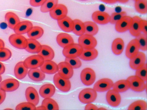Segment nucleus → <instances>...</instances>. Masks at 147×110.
<instances>
[{
	"label": "nucleus",
	"instance_id": "obj_1",
	"mask_svg": "<svg viewBox=\"0 0 147 110\" xmlns=\"http://www.w3.org/2000/svg\"><path fill=\"white\" fill-rule=\"evenodd\" d=\"M83 49L78 43H74L64 48L62 53L66 58H76L79 56Z\"/></svg>",
	"mask_w": 147,
	"mask_h": 110
},
{
	"label": "nucleus",
	"instance_id": "obj_2",
	"mask_svg": "<svg viewBox=\"0 0 147 110\" xmlns=\"http://www.w3.org/2000/svg\"><path fill=\"white\" fill-rule=\"evenodd\" d=\"M97 96L96 91L91 88H86L83 89L80 93L79 99L81 102L87 104L94 102Z\"/></svg>",
	"mask_w": 147,
	"mask_h": 110
},
{
	"label": "nucleus",
	"instance_id": "obj_3",
	"mask_svg": "<svg viewBox=\"0 0 147 110\" xmlns=\"http://www.w3.org/2000/svg\"><path fill=\"white\" fill-rule=\"evenodd\" d=\"M79 44L83 49L94 48L97 44V41L94 36L84 34L78 39Z\"/></svg>",
	"mask_w": 147,
	"mask_h": 110
},
{
	"label": "nucleus",
	"instance_id": "obj_4",
	"mask_svg": "<svg viewBox=\"0 0 147 110\" xmlns=\"http://www.w3.org/2000/svg\"><path fill=\"white\" fill-rule=\"evenodd\" d=\"M9 43L13 46L19 49H25L27 46V40L22 35L15 33L9 36Z\"/></svg>",
	"mask_w": 147,
	"mask_h": 110
},
{
	"label": "nucleus",
	"instance_id": "obj_5",
	"mask_svg": "<svg viewBox=\"0 0 147 110\" xmlns=\"http://www.w3.org/2000/svg\"><path fill=\"white\" fill-rule=\"evenodd\" d=\"M53 79L55 85L61 91L67 92L70 90L71 83L69 79L62 78L57 73L54 75Z\"/></svg>",
	"mask_w": 147,
	"mask_h": 110
},
{
	"label": "nucleus",
	"instance_id": "obj_6",
	"mask_svg": "<svg viewBox=\"0 0 147 110\" xmlns=\"http://www.w3.org/2000/svg\"><path fill=\"white\" fill-rule=\"evenodd\" d=\"M44 60L40 55H34L26 58L23 61L25 66L29 69H34L40 67L43 63Z\"/></svg>",
	"mask_w": 147,
	"mask_h": 110
},
{
	"label": "nucleus",
	"instance_id": "obj_7",
	"mask_svg": "<svg viewBox=\"0 0 147 110\" xmlns=\"http://www.w3.org/2000/svg\"><path fill=\"white\" fill-rule=\"evenodd\" d=\"M96 74L94 71L90 68L84 69L80 74V78L84 84L89 86L92 84L96 79Z\"/></svg>",
	"mask_w": 147,
	"mask_h": 110
},
{
	"label": "nucleus",
	"instance_id": "obj_8",
	"mask_svg": "<svg viewBox=\"0 0 147 110\" xmlns=\"http://www.w3.org/2000/svg\"><path fill=\"white\" fill-rule=\"evenodd\" d=\"M127 80L129 82L130 88L134 91L142 92L146 87L145 82L136 75L130 76Z\"/></svg>",
	"mask_w": 147,
	"mask_h": 110
},
{
	"label": "nucleus",
	"instance_id": "obj_9",
	"mask_svg": "<svg viewBox=\"0 0 147 110\" xmlns=\"http://www.w3.org/2000/svg\"><path fill=\"white\" fill-rule=\"evenodd\" d=\"M67 13L68 9L67 7L62 4H58L49 12L51 17L57 21L67 16Z\"/></svg>",
	"mask_w": 147,
	"mask_h": 110
},
{
	"label": "nucleus",
	"instance_id": "obj_10",
	"mask_svg": "<svg viewBox=\"0 0 147 110\" xmlns=\"http://www.w3.org/2000/svg\"><path fill=\"white\" fill-rule=\"evenodd\" d=\"M58 73L62 78L69 79L74 74L73 68L65 61L60 62L58 64Z\"/></svg>",
	"mask_w": 147,
	"mask_h": 110
},
{
	"label": "nucleus",
	"instance_id": "obj_11",
	"mask_svg": "<svg viewBox=\"0 0 147 110\" xmlns=\"http://www.w3.org/2000/svg\"><path fill=\"white\" fill-rule=\"evenodd\" d=\"M146 61L145 54L141 52H139L134 57L130 59L129 65L134 70H137L143 66Z\"/></svg>",
	"mask_w": 147,
	"mask_h": 110
},
{
	"label": "nucleus",
	"instance_id": "obj_12",
	"mask_svg": "<svg viewBox=\"0 0 147 110\" xmlns=\"http://www.w3.org/2000/svg\"><path fill=\"white\" fill-rule=\"evenodd\" d=\"M113 82L111 79L105 78L98 80L94 84L93 89L96 92H103L112 87Z\"/></svg>",
	"mask_w": 147,
	"mask_h": 110
},
{
	"label": "nucleus",
	"instance_id": "obj_13",
	"mask_svg": "<svg viewBox=\"0 0 147 110\" xmlns=\"http://www.w3.org/2000/svg\"><path fill=\"white\" fill-rule=\"evenodd\" d=\"M20 85L19 82L14 78H8L0 83V88L5 92H12L17 89Z\"/></svg>",
	"mask_w": 147,
	"mask_h": 110
},
{
	"label": "nucleus",
	"instance_id": "obj_14",
	"mask_svg": "<svg viewBox=\"0 0 147 110\" xmlns=\"http://www.w3.org/2000/svg\"><path fill=\"white\" fill-rule=\"evenodd\" d=\"M132 21V17L126 15L115 24V29L117 32L122 33L129 30Z\"/></svg>",
	"mask_w": 147,
	"mask_h": 110
},
{
	"label": "nucleus",
	"instance_id": "obj_15",
	"mask_svg": "<svg viewBox=\"0 0 147 110\" xmlns=\"http://www.w3.org/2000/svg\"><path fill=\"white\" fill-rule=\"evenodd\" d=\"M106 98L108 104L113 107L117 106L121 101V97L119 93L113 89L109 90L107 92Z\"/></svg>",
	"mask_w": 147,
	"mask_h": 110
},
{
	"label": "nucleus",
	"instance_id": "obj_16",
	"mask_svg": "<svg viewBox=\"0 0 147 110\" xmlns=\"http://www.w3.org/2000/svg\"><path fill=\"white\" fill-rule=\"evenodd\" d=\"M139 45L137 40L135 38L131 40L128 43L126 48V56L129 59L133 58L139 52Z\"/></svg>",
	"mask_w": 147,
	"mask_h": 110
},
{
	"label": "nucleus",
	"instance_id": "obj_17",
	"mask_svg": "<svg viewBox=\"0 0 147 110\" xmlns=\"http://www.w3.org/2000/svg\"><path fill=\"white\" fill-rule=\"evenodd\" d=\"M92 17L95 23L100 24H106L110 21V15L104 11H96L92 14Z\"/></svg>",
	"mask_w": 147,
	"mask_h": 110
},
{
	"label": "nucleus",
	"instance_id": "obj_18",
	"mask_svg": "<svg viewBox=\"0 0 147 110\" xmlns=\"http://www.w3.org/2000/svg\"><path fill=\"white\" fill-rule=\"evenodd\" d=\"M40 69L45 73L53 74L58 70V65L52 60H44Z\"/></svg>",
	"mask_w": 147,
	"mask_h": 110
},
{
	"label": "nucleus",
	"instance_id": "obj_19",
	"mask_svg": "<svg viewBox=\"0 0 147 110\" xmlns=\"http://www.w3.org/2000/svg\"><path fill=\"white\" fill-rule=\"evenodd\" d=\"M25 94L28 102L35 106L38 104L39 101V96L37 91L34 88L31 87H28L26 89Z\"/></svg>",
	"mask_w": 147,
	"mask_h": 110
},
{
	"label": "nucleus",
	"instance_id": "obj_20",
	"mask_svg": "<svg viewBox=\"0 0 147 110\" xmlns=\"http://www.w3.org/2000/svg\"><path fill=\"white\" fill-rule=\"evenodd\" d=\"M33 26L32 23L29 21H20L13 30L15 33L22 35L27 33Z\"/></svg>",
	"mask_w": 147,
	"mask_h": 110
},
{
	"label": "nucleus",
	"instance_id": "obj_21",
	"mask_svg": "<svg viewBox=\"0 0 147 110\" xmlns=\"http://www.w3.org/2000/svg\"><path fill=\"white\" fill-rule=\"evenodd\" d=\"M56 41L58 44L63 48L74 43L72 36L65 33H61L58 34L56 37Z\"/></svg>",
	"mask_w": 147,
	"mask_h": 110
},
{
	"label": "nucleus",
	"instance_id": "obj_22",
	"mask_svg": "<svg viewBox=\"0 0 147 110\" xmlns=\"http://www.w3.org/2000/svg\"><path fill=\"white\" fill-rule=\"evenodd\" d=\"M58 25L63 31L67 32H72L74 27L73 20L66 16L64 18L57 21Z\"/></svg>",
	"mask_w": 147,
	"mask_h": 110
},
{
	"label": "nucleus",
	"instance_id": "obj_23",
	"mask_svg": "<svg viewBox=\"0 0 147 110\" xmlns=\"http://www.w3.org/2000/svg\"><path fill=\"white\" fill-rule=\"evenodd\" d=\"M55 91V86L51 84H46L42 86L39 90L40 96L43 98H51Z\"/></svg>",
	"mask_w": 147,
	"mask_h": 110
},
{
	"label": "nucleus",
	"instance_id": "obj_24",
	"mask_svg": "<svg viewBox=\"0 0 147 110\" xmlns=\"http://www.w3.org/2000/svg\"><path fill=\"white\" fill-rule=\"evenodd\" d=\"M37 54L42 58L44 60H52L55 56L54 52L53 49L46 45H41V49Z\"/></svg>",
	"mask_w": 147,
	"mask_h": 110
},
{
	"label": "nucleus",
	"instance_id": "obj_25",
	"mask_svg": "<svg viewBox=\"0 0 147 110\" xmlns=\"http://www.w3.org/2000/svg\"><path fill=\"white\" fill-rule=\"evenodd\" d=\"M142 19L138 16L132 17V23L129 30L130 34L133 36L136 37L141 33L140 24Z\"/></svg>",
	"mask_w": 147,
	"mask_h": 110
},
{
	"label": "nucleus",
	"instance_id": "obj_26",
	"mask_svg": "<svg viewBox=\"0 0 147 110\" xmlns=\"http://www.w3.org/2000/svg\"><path fill=\"white\" fill-rule=\"evenodd\" d=\"M27 43L25 49L26 51L31 53H38L40 51L41 45L36 40L30 38L27 39Z\"/></svg>",
	"mask_w": 147,
	"mask_h": 110
},
{
	"label": "nucleus",
	"instance_id": "obj_27",
	"mask_svg": "<svg viewBox=\"0 0 147 110\" xmlns=\"http://www.w3.org/2000/svg\"><path fill=\"white\" fill-rule=\"evenodd\" d=\"M5 18L8 27L12 30L20 21L18 16L12 12H7L5 15Z\"/></svg>",
	"mask_w": 147,
	"mask_h": 110
},
{
	"label": "nucleus",
	"instance_id": "obj_28",
	"mask_svg": "<svg viewBox=\"0 0 147 110\" xmlns=\"http://www.w3.org/2000/svg\"><path fill=\"white\" fill-rule=\"evenodd\" d=\"M28 72V69L24 65L23 61L18 62L15 66L14 73L15 76L19 79L24 78Z\"/></svg>",
	"mask_w": 147,
	"mask_h": 110
},
{
	"label": "nucleus",
	"instance_id": "obj_29",
	"mask_svg": "<svg viewBox=\"0 0 147 110\" xmlns=\"http://www.w3.org/2000/svg\"><path fill=\"white\" fill-rule=\"evenodd\" d=\"M98 54V52L95 48L90 49H83L79 57L84 60L90 61L96 58Z\"/></svg>",
	"mask_w": 147,
	"mask_h": 110
},
{
	"label": "nucleus",
	"instance_id": "obj_30",
	"mask_svg": "<svg viewBox=\"0 0 147 110\" xmlns=\"http://www.w3.org/2000/svg\"><path fill=\"white\" fill-rule=\"evenodd\" d=\"M29 78L35 81H40L45 78V73L38 68L30 69L28 73Z\"/></svg>",
	"mask_w": 147,
	"mask_h": 110
},
{
	"label": "nucleus",
	"instance_id": "obj_31",
	"mask_svg": "<svg viewBox=\"0 0 147 110\" xmlns=\"http://www.w3.org/2000/svg\"><path fill=\"white\" fill-rule=\"evenodd\" d=\"M112 88L119 93L123 92L130 88V84L127 79L121 80L113 83Z\"/></svg>",
	"mask_w": 147,
	"mask_h": 110
},
{
	"label": "nucleus",
	"instance_id": "obj_32",
	"mask_svg": "<svg viewBox=\"0 0 147 110\" xmlns=\"http://www.w3.org/2000/svg\"><path fill=\"white\" fill-rule=\"evenodd\" d=\"M124 46V42L120 38H115L113 41L111 46L112 51L116 55L121 54L123 51Z\"/></svg>",
	"mask_w": 147,
	"mask_h": 110
},
{
	"label": "nucleus",
	"instance_id": "obj_33",
	"mask_svg": "<svg viewBox=\"0 0 147 110\" xmlns=\"http://www.w3.org/2000/svg\"><path fill=\"white\" fill-rule=\"evenodd\" d=\"M84 34L94 36L98 32V26L94 22L87 21L84 22Z\"/></svg>",
	"mask_w": 147,
	"mask_h": 110
},
{
	"label": "nucleus",
	"instance_id": "obj_34",
	"mask_svg": "<svg viewBox=\"0 0 147 110\" xmlns=\"http://www.w3.org/2000/svg\"><path fill=\"white\" fill-rule=\"evenodd\" d=\"M44 32V30L41 27L34 26L32 27L27 34L29 38L37 40L42 36Z\"/></svg>",
	"mask_w": 147,
	"mask_h": 110
},
{
	"label": "nucleus",
	"instance_id": "obj_35",
	"mask_svg": "<svg viewBox=\"0 0 147 110\" xmlns=\"http://www.w3.org/2000/svg\"><path fill=\"white\" fill-rule=\"evenodd\" d=\"M73 20L74 27L72 32L76 35L80 36L84 34V22L81 20L76 19Z\"/></svg>",
	"mask_w": 147,
	"mask_h": 110
},
{
	"label": "nucleus",
	"instance_id": "obj_36",
	"mask_svg": "<svg viewBox=\"0 0 147 110\" xmlns=\"http://www.w3.org/2000/svg\"><path fill=\"white\" fill-rule=\"evenodd\" d=\"M58 0H46L40 6L42 12H49L58 4Z\"/></svg>",
	"mask_w": 147,
	"mask_h": 110
},
{
	"label": "nucleus",
	"instance_id": "obj_37",
	"mask_svg": "<svg viewBox=\"0 0 147 110\" xmlns=\"http://www.w3.org/2000/svg\"><path fill=\"white\" fill-rule=\"evenodd\" d=\"M42 105L45 107L46 110L59 109L57 103L51 98H45L42 102Z\"/></svg>",
	"mask_w": 147,
	"mask_h": 110
},
{
	"label": "nucleus",
	"instance_id": "obj_38",
	"mask_svg": "<svg viewBox=\"0 0 147 110\" xmlns=\"http://www.w3.org/2000/svg\"><path fill=\"white\" fill-rule=\"evenodd\" d=\"M135 8L136 11L141 14H146L147 10L146 0H136L135 1Z\"/></svg>",
	"mask_w": 147,
	"mask_h": 110
},
{
	"label": "nucleus",
	"instance_id": "obj_39",
	"mask_svg": "<svg viewBox=\"0 0 147 110\" xmlns=\"http://www.w3.org/2000/svg\"><path fill=\"white\" fill-rule=\"evenodd\" d=\"M147 104L143 100H138L132 103L129 106V110H146Z\"/></svg>",
	"mask_w": 147,
	"mask_h": 110
},
{
	"label": "nucleus",
	"instance_id": "obj_40",
	"mask_svg": "<svg viewBox=\"0 0 147 110\" xmlns=\"http://www.w3.org/2000/svg\"><path fill=\"white\" fill-rule=\"evenodd\" d=\"M136 39L138 42L140 49L144 51H146L147 48V35L141 33L136 36Z\"/></svg>",
	"mask_w": 147,
	"mask_h": 110
},
{
	"label": "nucleus",
	"instance_id": "obj_41",
	"mask_svg": "<svg viewBox=\"0 0 147 110\" xmlns=\"http://www.w3.org/2000/svg\"><path fill=\"white\" fill-rule=\"evenodd\" d=\"M65 61L73 69L79 68L82 64L81 60L78 57L73 58H66Z\"/></svg>",
	"mask_w": 147,
	"mask_h": 110
},
{
	"label": "nucleus",
	"instance_id": "obj_42",
	"mask_svg": "<svg viewBox=\"0 0 147 110\" xmlns=\"http://www.w3.org/2000/svg\"><path fill=\"white\" fill-rule=\"evenodd\" d=\"M127 15L126 12L124 11L113 13L110 16L109 22L112 24H115L122 18Z\"/></svg>",
	"mask_w": 147,
	"mask_h": 110
},
{
	"label": "nucleus",
	"instance_id": "obj_43",
	"mask_svg": "<svg viewBox=\"0 0 147 110\" xmlns=\"http://www.w3.org/2000/svg\"><path fill=\"white\" fill-rule=\"evenodd\" d=\"M135 75L144 82L147 80V64L145 63L143 66L136 70Z\"/></svg>",
	"mask_w": 147,
	"mask_h": 110
},
{
	"label": "nucleus",
	"instance_id": "obj_44",
	"mask_svg": "<svg viewBox=\"0 0 147 110\" xmlns=\"http://www.w3.org/2000/svg\"><path fill=\"white\" fill-rule=\"evenodd\" d=\"M11 52L8 49L5 47L0 48V61L8 60L11 58Z\"/></svg>",
	"mask_w": 147,
	"mask_h": 110
},
{
	"label": "nucleus",
	"instance_id": "obj_45",
	"mask_svg": "<svg viewBox=\"0 0 147 110\" xmlns=\"http://www.w3.org/2000/svg\"><path fill=\"white\" fill-rule=\"evenodd\" d=\"M16 110L36 109V106L29 102H23L18 104L16 107Z\"/></svg>",
	"mask_w": 147,
	"mask_h": 110
},
{
	"label": "nucleus",
	"instance_id": "obj_46",
	"mask_svg": "<svg viewBox=\"0 0 147 110\" xmlns=\"http://www.w3.org/2000/svg\"><path fill=\"white\" fill-rule=\"evenodd\" d=\"M147 21L146 20L142 19L140 22V28L141 32L147 35Z\"/></svg>",
	"mask_w": 147,
	"mask_h": 110
},
{
	"label": "nucleus",
	"instance_id": "obj_47",
	"mask_svg": "<svg viewBox=\"0 0 147 110\" xmlns=\"http://www.w3.org/2000/svg\"><path fill=\"white\" fill-rule=\"evenodd\" d=\"M46 0H30V3L32 6L37 7L41 6Z\"/></svg>",
	"mask_w": 147,
	"mask_h": 110
},
{
	"label": "nucleus",
	"instance_id": "obj_48",
	"mask_svg": "<svg viewBox=\"0 0 147 110\" xmlns=\"http://www.w3.org/2000/svg\"><path fill=\"white\" fill-rule=\"evenodd\" d=\"M98 107L95 105L91 103H87L85 107V110H98Z\"/></svg>",
	"mask_w": 147,
	"mask_h": 110
},
{
	"label": "nucleus",
	"instance_id": "obj_49",
	"mask_svg": "<svg viewBox=\"0 0 147 110\" xmlns=\"http://www.w3.org/2000/svg\"><path fill=\"white\" fill-rule=\"evenodd\" d=\"M6 96V92L0 88V105L4 101Z\"/></svg>",
	"mask_w": 147,
	"mask_h": 110
},
{
	"label": "nucleus",
	"instance_id": "obj_50",
	"mask_svg": "<svg viewBox=\"0 0 147 110\" xmlns=\"http://www.w3.org/2000/svg\"><path fill=\"white\" fill-rule=\"evenodd\" d=\"M5 71V67L4 65L0 62V75L3 74Z\"/></svg>",
	"mask_w": 147,
	"mask_h": 110
},
{
	"label": "nucleus",
	"instance_id": "obj_51",
	"mask_svg": "<svg viewBox=\"0 0 147 110\" xmlns=\"http://www.w3.org/2000/svg\"><path fill=\"white\" fill-rule=\"evenodd\" d=\"M108 4H113L117 2V0H100Z\"/></svg>",
	"mask_w": 147,
	"mask_h": 110
},
{
	"label": "nucleus",
	"instance_id": "obj_52",
	"mask_svg": "<svg viewBox=\"0 0 147 110\" xmlns=\"http://www.w3.org/2000/svg\"><path fill=\"white\" fill-rule=\"evenodd\" d=\"M5 43L3 41L0 39V48L5 47Z\"/></svg>",
	"mask_w": 147,
	"mask_h": 110
},
{
	"label": "nucleus",
	"instance_id": "obj_53",
	"mask_svg": "<svg viewBox=\"0 0 147 110\" xmlns=\"http://www.w3.org/2000/svg\"><path fill=\"white\" fill-rule=\"evenodd\" d=\"M36 109H46L45 107L42 105L36 107Z\"/></svg>",
	"mask_w": 147,
	"mask_h": 110
},
{
	"label": "nucleus",
	"instance_id": "obj_54",
	"mask_svg": "<svg viewBox=\"0 0 147 110\" xmlns=\"http://www.w3.org/2000/svg\"><path fill=\"white\" fill-rule=\"evenodd\" d=\"M129 0H117V1H118L119 2L124 3L127 2Z\"/></svg>",
	"mask_w": 147,
	"mask_h": 110
},
{
	"label": "nucleus",
	"instance_id": "obj_55",
	"mask_svg": "<svg viewBox=\"0 0 147 110\" xmlns=\"http://www.w3.org/2000/svg\"><path fill=\"white\" fill-rule=\"evenodd\" d=\"M98 109H106L104 108V107H100L98 108Z\"/></svg>",
	"mask_w": 147,
	"mask_h": 110
},
{
	"label": "nucleus",
	"instance_id": "obj_56",
	"mask_svg": "<svg viewBox=\"0 0 147 110\" xmlns=\"http://www.w3.org/2000/svg\"><path fill=\"white\" fill-rule=\"evenodd\" d=\"M1 80H2V77H1V75H0V83L1 82Z\"/></svg>",
	"mask_w": 147,
	"mask_h": 110
},
{
	"label": "nucleus",
	"instance_id": "obj_57",
	"mask_svg": "<svg viewBox=\"0 0 147 110\" xmlns=\"http://www.w3.org/2000/svg\"><path fill=\"white\" fill-rule=\"evenodd\" d=\"M80 0L82 1H85L87 0Z\"/></svg>",
	"mask_w": 147,
	"mask_h": 110
},
{
	"label": "nucleus",
	"instance_id": "obj_58",
	"mask_svg": "<svg viewBox=\"0 0 147 110\" xmlns=\"http://www.w3.org/2000/svg\"><path fill=\"white\" fill-rule=\"evenodd\" d=\"M134 0V1H136V0Z\"/></svg>",
	"mask_w": 147,
	"mask_h": 110
}]
</instances>
